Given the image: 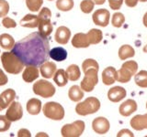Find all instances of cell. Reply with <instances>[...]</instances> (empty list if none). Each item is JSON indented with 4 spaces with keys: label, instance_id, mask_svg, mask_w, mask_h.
<instances>
[{
    "label": "cell",
    "instance_id": "44",
    "mask_svg": "<svg viewBox=\"0 0 147 137\" xmlns=\"http://www.w3.org/2000/svg\"><path fill=\"white\" fill-rule=\"evenodd\" d=\"M18 137H30L31 134H30V132L29 130H27V129H20V131H18Z\"/></svg>",
    "mask_w": 147,
    "mask_h": 137
},
{
    "label": "cell",
    "instance_id": "8",
    "mask_svg": "<svg viewBox=\"0 0 147 137\" xmlns=\"http://www.w3.org/2000/svg\"><path fill=\"white\" fill-rule=\"evenodd\" d=\"M85 131V122L83 121H76L73 123L63 125L61 134L63 137H79Z\"/></svg>",
    "mask_w": 147,
    "mask_h": 137
},
{
    "label": "cell",
    "instance_id": "20",
    "mask_svg": "<svg viewBox=\"0 0 147 137\" xmlns=\"http://www.w3.org/2000/svg\"><path fill=\"white\" fill-rule=\"evenodd\" d=\"M72 45L76 49H81V48L89 47V45L91 44L86 34L77 33L74 36V38L72 39Z\"/></svg>",
    "mask_w": 147,
    "mask_h": 137
},
{
    "label": "cell",
    "instance_id": "46",
    "mask_svg": "<svg viewBox=\"0 0 147 137\" xmlns=\"http://www.w3.org/2000/svg\"><path fill=\"white\" fill-rule=\"evenodd\" d=\"M142 23H144V27H147V12L144 14V17H142Z\"/></svg>",
    "mask_w": 147,
    "mask_h": 137
},
{
    "label": "cell",
    "instance_id": "32",
    "mask_svg": "<svg viewBox=\"0 0 147 137\" xmlns=\"http://www.w3.org/2000/svg\"><path fill=\"white\" fill-rule=\"evenodd\" d=\"M56 7L61 11H69L74 7V0H57Z\"/></svg>",
    "mask_w": 147,
    "mask_h": 137
},
{
    "label": "cell",
    "instance_id": "25",
    "mask_svg": "<svg viewBox=\"0 0 147 137\" xmlns=\"http://www.w3.org/2000/svg\"><path fill=\"white\" fill-rule=\"evenodd\" d=\"M134 55H135V50L130 45H123L119 49V58L121 61H125V59L129 58L134 57Z\"/></svg>",
    "mask_w": 147,
    "mask_h": 137
},
{
    "label": "cell",
    "instance_id": "9",
    "mask_svg": "<svg viewBox=\"0 0 147 137\" xmlns=\"http://www.w3.org/2000/svg\"><path fill=\"white\" fill-rule=\"evenodd\" d=\"M6 116L9 121L16 122L20 120L23 116V109L21 104L18 102H13L8 106Z\"/></svg>",
    "mask_w": 147,
    "mask_h": 137
},
{
    "label": "cell",
    "instance_id": "41",
    "mask_svg": "<svg viewBox=\"0 0 147 137\" xmlns=\"http://www.w3.org/2000/svg\"><path fill=\"white\" fill-rule=\"evenodd\" d=\"M123 3V0H109V7L113 10H118L121 7Z\"/></svg>",
    "mask_w": 147,
    "mask_h": 137
},
{
    "label": "cell",
    "instance_id": "11",
    "mask_svg": "<svg viewBox=\"0 0 147 137\" xmlns=\"http://www.w3.org/2000/svg\"><path fill=\"white\" fill-rule=\"evenodd\" d=\"M110 124L108 119L104 117H96L92 122V129L98 134H105L109 131Z\"/></svg>",
    "mask_w": 147,
    "mask_h": 137
},
{
    "label": "cell",
    "instance_id": "3",
    "mask_svg": "<svg viewBox=\"0 0 147 137\" xmlns=\"http://www.w3.org/2000/svg\"><path fill=\"white\" fill-rule=\"evenodd\" d=\"M100 109V102L96 97H88L84 102H79L76 106V112L78 115L86 116L96 113Z\"/></svg>",
    "mask_w": 147,
    "mask_h": 137
},
{
    "label": "cell",
    "instance_id": "13",
    "mask_svg": "<svg viewBox=\"0 0 147 137\" xmlns=\"http://www.w3.org/2000/svg\"><path fill=\"white\" fill-rule=\"evenodd\" d=\"M16 97V91L12 89H7L4 90L0 94V111L7 108L10 103L14 100Z\"/></svg>",
    "mask_w": 147,
    "mask_h": 137
},
{
    "label": "cell",
    "instance_id": "33",
    "mask_svg": "<svg viewBox=\"0 0 147 137\" xmlns=\"http://www.w3.org/2000/svg\"><path fill=\"white\" fill-rule=\"evenodd\" d=\"M43 4V0H26L27 7L32 12H38Z\"/></svg>",
    "mask_w": 147,
    "mask_h": 137
},
{
    "label": "cell",
    "instance_id": "1",
    "mask_svg": "<svg viewBox=\"0 0 147 137\" xmlns=\"http://www.w3.org/2000/svg\"><path fill=\"white\" fill-rule=\"evenodd\" d=\"M12 52L26 66H39L48 61L50 43L47 37H43L39 32H33L15 43Z\"/></svg>",
    "mask_w": 147,
    "mask_h": 137
},
{
    "label": "cell",
    "instance_id": "18",
    "mask_svg": "<svg viewBox=\"0 0 147 137\" xmlns=\"http://www.w3.org/2000/svg\"><path fill=\"white\" fill-rule=\"evenodd\" d=\"M118 72L113 67L106 68L102 72V81L105 85H112L117 80Z\"/></svg>",
    "mask_w": 147,
    "mask_h": 137
},
{
    "label": "cell",
    "instance_id": "22",
    "mask_svg": "<svg viewBox=\"0 0 147 137\" xmlns=\"http://www.w3.org/2000/svg\"><path fill=\"white\" fill-rule=\"evenodd\" d=\"M49 56L51 59L55 61H63L67 58V51L61 47L53 48V49L50 50Z\"/></svg>",
    "mask_w": 147,
    "mask_h": 137
},
{
    "label": "cell",
    "instance_id": "34",
    "mask_svg": "<svg viewBox=\"0 0 147 137\" xmlns=\"http://www.w3.org/2000/svg\"><path fill=\"white\" fill-rule=\"evenodd\" d=\"M124 22H125V17L122 13H114V15L112 16V19H111V24L115 27H121Z\"/></svg>",
    "mask_w": 147,
    "mask_h": 137
},
{
    "label": "cell",
    "instance_id": "48",
    "mask_svg": "<svg viewBox=\"0 0 147 137\" xmlns=\"http://www.w3.org/2000/svg\"><path fill=\"white\" fill-rule=\"evenodd\" d=\"M144 51L145 53H147V45H146L145 47L144 48Z\"/></svg>",
    "mask_w": 147,
    "mask_h": 137
},
{
    "label": "cell",
    "instance_id": "43",
    "mask_svg": "<svg viewBox=\"0 0 147 137\" xmlns=\"http://www.w3.org/2000/svg\"><path fill=\"white\" fill-rule=\"evenodd\" d=\"M117 136L118 137H121V136H131V137H132L133 136V134H132V132L130 130L123 129V130L119 132V134H117Z\"/></svg>",
    "mask_w": 147,
    "mask_h": 137
},
{
    "label": "cell",
    "instance_id": "36",
    "mask_svg": "<svg viewBox=\"0 0 147 137\" xmlns=\"http://www.w3.org/2000/svg\"><path fill=\"white\" fill-rule=\"evenodd\" d=\"M82 68L83 71H86L89 68H96V70H99V66L98 63L96 62L95 59H87L86 61H84V62L82 63Z\"/></svg>",
    "mask_w": 147,
    "mask_h": 137
},
{
    "label": "cell",
    "instance_id": "45",
    "mask_svg": "<svg viewBox=\"0 0 147 137\" xmlns=\"http://www.w3.org/2000/svg\"><path fill=\"white\" fill-rule=\"evenodd\" d=\"M138 1H139V0H125V4L129 7H134L137 6Z\"/></svg>",
    "mask_w": 147,
    "mask_h": 137
},
{
    "label": "cell",
    "instance_id": "5",
    "mask_svg": "<svg viewBox=\"0 0 147 137\" xmlns=\"http://www.w3.org/2000/svg\"><path fill=\"white\" fill-rule=\"evenodd\" d=\"M44 115L54 121H61L64 117V109L61 104L54 102H49L42 108Z\"/></svg>",
    "mask_w": 147,
    "mask_h": 137
},
{
    "label": "cell",
    "instance_id": "30",
    "mask_svg": "<svg viewBox=\"0 0 147 137\" xmlns=\"http://www.w3.org/2000/svg\"><path fill=\"white\" fill-rule=\"evenodd\" d=\"M15 45V40L9 34L0 35V46L4 49H12Z\"/></svg>",
    "mask_w": 147,
    "mask_h": 137
},
{
    "label": "cell",
    "instance_id": "37",
    "mask_svg": "<svg viewBox=\"0 0 147 137\" xmlns=\"http://www.w3.org/2000/svg\"><path fill=\"white\" fill-rule=\"evenodd\" d=\"M11 126V121H9L6 115H0V132H7Z\"/></svg>",
    "mask_w": 147,
    "mask_h": 137
},
{
    "label": "cell",
    "instance_id": "21",
    "mask_svg": "<svg viewBox=\"0 0 147 137\" xmlns=\"http://www.w3.org/2000/svg\"><path fill=\"white\" fill-rule=\"evenodd\" d=\"M20 24L21 27H38L39 26V17L36 15H31V14H28L22 19L20 21Z\"/></svg>",
    "mask_w": 147,
    "mask_h": 137
},
{
    "label": "cell",
    "instance_id": "12",
    "mask_svg": "<svg viewBox=\"0 0 147 137\" xmlns=\"http://www.w3.org/2000/svg\"><path fill=\"white\" fill-rule=\"evenodd\" d=\"M126 90L121 86H115L109 89L108 92V98L112 102H119L126 97Z\"/></svg>",
    "mask_w": 147,
    "mask_h": 137
},
{
    "label": "cell",
    "instance_id": "27",
    "mask_svg": "<svg viewBox=\"0 0 147 137\" xmlns=\"http://www.w3.org/2000/svg\"><path fill=\"white\" fill-rule=\"evenodd\" d=\"M38 27L39 33L43 37H48L53 32V25L51 20H40Z\"/></svg>",
    "mask_w": 147,
    "mask_h": 137
},
{
    "label": "cell",
    "instance_id": "6",
    "mask_svg": "<svg viewBox=\"0 0 147 137\" xmlns=\"http://www.w3.org/2000/svg\"><path fill=\"white\" fill-rule=\"evenodd\" d=\"M33 91L36 95L42 98H51L55 93V88L52 82L46 80H39L33 85Z\"/></svg>",
    "mask_w": 147,
    "mask_h": 137
},
{
    "label": "cell",
    "instance_id": "10",
    "mask_svg": "<svg viewBox=\"0 0 147 137\" xmlns=\"http://www.w3.org/2000/svg\"><path fill=\"white\" fill-rule=\"evenodd\" d=\"M109 18H110V13L108 9L101 8L96 10L92 16V19L93 22L96 26L100 27H107L109 23Z\"/></svg>",
    "mask_w": 147,
    "mask_h": 137
},
{
    "label": "cell",
    "instance_id": "38",
    "mask_svg": "<svg viewBox=\"0 0 147 137\" xmlns=\"http://www.w3.org/2000/svg\"><path fill=\"white\" fill-rule=\"evenodd\" d=\"M39 21L40 20H51L52 17V12L48 7H43L39 13Z\"/></svg>",
    "mask_w": 147,
    "mask_h": 137
},
{
    "label": "cell",
    "instance_id": "51",
    "mask_svg": "<svg viewBox=\"0 0 147 137\" xmlns=\"http://www.w3.org/2000/svg\"><path fill=\"white\" fill-rule=\"evenodd\" d=\"M49 1H53V0H49Z\"/></svg>",
    "mask_w": 147,
    "mask_h": 137
},
{
    "label": "cell",
    "instance_id": "26",
    "mask_svg": "<svg viewBox=\"0 0 147 137\" xmlns=\"http://www.w3.org/2000/svg\"><path fill=\"white\" fill-rule=\"evenodd\" d=\"M53 80L59 87H63L67 84L68 82V77L66 75V72L63 68L56 70V72L53 75Z\"/></svg>",
    "mask_w": 147,
    "mask_h": 137
},
{
    "label": "cell",
    "instance_id": "24",
    "mask_svg": "<svg viewBox=\"0 0 147 137\" xmlns=\"http://www.w3.org/2000/svg\"><path fill=\"white\" fill-rule=\"evenodd\" d=\"M68 97L73 102H80L84 97V90L77 85L72 86L68 91Z\"/></svg>",
    "mask_w": 147,
    "mask_h": 137
},
{
    "label": "cell",
    "instance_id": "29",
    "mask_svg": "<svg viewBox=\"0 0 147 137\" xmlns=\"http://www.w3.org/2000/svg\"><path fill=\"white\" fill-rule=\"evenodd\" d=\"M87 37H88V39L90 41V44H98L103 39V33L102 31L96 29H92L86 33Z\"/></svg>",
    "mask_w": 147,
    "mask_h": 137
},
{
    "label": "cell",
    "instance_id": "35",
    "mask_svg": "<svg viewBox=\"0 0 147 137\" xmlns=\"http://www.w3.org/2000/svg\"><path fill=\"white\" fill-rule=\"evenodd\" d=\"M95 3L93 2V0H83L80 3V8L83 13L89 14L92 12V10L94 9Z\"/></svg>",
    "mask_w": 147,
    "mask_h": 137
},
{
    "label": "cell",
    "instance_id": "4",
    "mask_svg": "<svg viewBox=\"0 0 147 137\" xmlns=\"http://www.w3.org/2000/svg\"><path fill=\"white\" fill-rule=\"evenodd\" d=\"M138 64L134 61H128L122 64L121 68H119L118 72L117 80L121 83H127L131 80V77L134 76L137 73Z\"/></svg>",
    "mask_w": 147,
    "mask_h": 137
},
{
    "label": "cell",
    "instance_id": "40",
    "mask_svg": "<svg viewBox=\"0 0 147 137\" xmlns=\"http://www.w3.org/2000/svg\"><path fill=\"white\" fill-rule=\"evenodd\" d=\"M2 25L5 27H7V29H13V27H17V23L15 20H13L12 18L5 17L2 20Z\"/></svg>",
    "mask_w": 147,
    "mask_h": 137
},
{
    "label": "cell",
    "instance_id": "28",
    "mask_svg": "<svg viewBox=\"0 0 147 137\" xmlns=\"http://www.w3.org/2000/svg\"><path fill=\"white\" fill-rule=\"evenodd\" d=\"M66 75L68 77V80H70L72 81H76L80 78L81 76V71L80 68L76 64H72L66 68Z\"/></svg>",
    "mask_w": 147,
    "mask_h": 137
},
{
    "label": "cell",
    "instance_id": "14",
    "mask_svg": "<svg viewBox=\"0 0 147 137\" xmlns=\"http://www.w3.org/2000/svg\"><path fill=\"white\" fill-rule=\"evenodd\" d=\"M137 103L134 100H127L126 102H124L122 104H121V106L119 108V114L124 117L130 116L131 114H132L134 112L137 111Z\"/></svg>",
    "mask_w": 147,
    "mask_h": 137
},
{
    "label": "cell",
    "instance_id": "39",
    "mask_svg": "<svg viewBox=\"0 0 147 137\" xmlns=\"http://www.w3.org/2000/svg\"><path fill=\"white\" fill-rule=\"evenodd\" d=\"M9 12V4L6 0H0V17H6Z\"/></svg>",
    "mask_w": 147,
    "mask_h": 137
},
{
    "label": "cell",
    "instance_id": "16",
    "mask_svg": "<svg viewBox=\"0 0 147 137\" xmlns=\"http://www.w3.org/2000/svg\"><path fill=\"white\" fill-rule=\"evenodd\" d=\"M56 64L53 61H45L40 65V75L45 79H51L53 78L54 73L56 72Z\"/></svg>",
    "mask_w": 147,
    "mask_h": 137
},
{
    "label": "cell",
    "instance_id": "15",
    "mask_svg": "<svg viewBox=\"0 0 147 137\" xmlns=\"http://www.w3.org/2000/svg\"><path fill=\"white\" fill-rule=\"evenodd\" d=\"M71 38V31L66 27H59L56 32H55L54 39L56 42L62 45H65L68 43L69 39Z\"/></svg>",
    "mask_w": 147,
    "mask_h": 137
},
{
    "label": "cell",
    "instance_id": "47",
    "mask_svg": "<svg viewBox=\"0 0 147 137\" xmlns=\"http://www.w3.org/2000/svg\"><path fill=\"white\" fill-rule=\"evenodd\" d=\"M93 2L96 5H103L106 2V0H93Z\"/></svg>",
    "mask_w": 147,
    "mask_h": 137
},
{
    "label": "cell",
    "instance_id": "2",
    "mask_svg": "<svg viewBox=\"0 0 147 137\" xmlns=\"http://www.w3.org/2000/svg\"><path fill=\"white\" fill-rule=\"evenodd\" d=\"M1 62L3 68L10 74H18L24 68L25 64L16 54L11 52H3L1 55Z\"/></svg>",
    "mask_w": 147,
    "mask_h": 137
},
{
    "label": "cell",
    "instance_id": "19",
    "mask_svg": "<svg viewBox=\"0 0 147 137\" xmlns=\"http://www.w3.org/2000/svg\"><path fill=\"white\" fill-rule=\"evenodd\" d=\"M131 126L136 131H142L147 129V113L135 115L131 120Z\"/></svg>",
    "mask_w": 147,
    "mask_h": 137
},
{
    "label": "cell",
    "instance_id": "42",
    "mask_svg": "<svg viewBox=\"0 0 147 137\" xmlns=\"http://www.w3.org/2000/svg\"><path fill=\"white\" fill-rule=\"evenodd\" d=\"M8 81V79L7 75L5 74L4 71L0 68V86H3V85H6Z\"/></svg>",
    "mask_w": 147,
    "mask_h": 137
},
{
    "label": "cell",
    "instance_id": "7",
    "mask_svg": "<svg viewBox=\"0 0 147 137\" xmlns=\"http://www.w3.org/2000/svg\"><path fill=\"white\" fill-rule=\"evenodd\" d=\"M98 70L96 68H89L86 71H85V77L83 80L81 81V89L86 91V92H90L94 90L96 85L98 82Z\"/></svg>",
    "mask_w": 147,
    "mask_h": 137
},
{
    "label": "cell",
    "instance_id": "50",
    "mask_svg": "<svg viewBox=\"0 0 147 137\" xmlns=\"http://www.w3.org/2000/svg\"><path fill=\"white\" fill-rule=\"evenodd\" d=\"M146 109H147V102H146Z\"/></svg>",
    "mask_w": 147,
    "mask_h": 137
},
{
    "label": "cell",
    "instance_id": "49",
    "mask_svg": "<svg viewBox=\"0 0 147 137\" xmlns=\"http://www.w3.org/2000/svg\"><path fill=\"white\" fill-rule=\"evenodd\" d=\"M141 2H147V0H139Z\"/></svg>",
    "mask_w": 147,
    "mask_h": 137
},
{
    "label": "cell",
    "instance_id": "17",
    "mask_svg": "<svg viewBox=\"0 0 147 137\" xmlns=\"http://www.w3.org/2000/svg\"><path fill=\"white\" fill-rule=\"evenodd\" d=\"M39 76H40V72L37 66L29 65L24 70V72L22 74V79L24 80L25 82L30 83V82H32L38 79Z\"/></svg>",
    "mask_w": 147,
    "mask_h": 137
},
{
    "label": "cell",
    "instance_id": "23",
    "mask_svg": "<svg viewBox=\"0 0 147 137\" xmlns=\"http://www.w3.org/2000/svg\"><path fill=\"white\" fill-rule=\"evenodd\" d=\"M41 102L39 99L32 98L27 102V111L31 115H37L40 112Z\"/></svg>",
    "mask_w": 147,
    "mask_h": 137
},
{
    "label": "cell",
    "instance_id": "31",
    "mask_svg": "<svg viewBox=\"0 0 147 137\" xmlns=\"http://www.w3.org/2000/svg\"><path fill=\"white\" fill-rule=\"evenodd\" d=\"M134 81L141 88H147V71L141 70L134 75Z\"/></svg>",
    "mask_w": 147,
    "mask_h": 137
}]
</instances>
